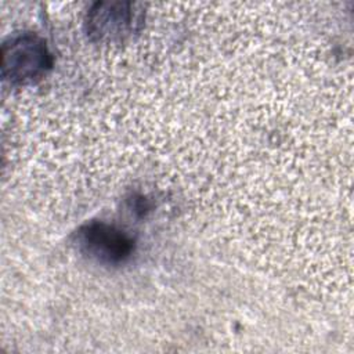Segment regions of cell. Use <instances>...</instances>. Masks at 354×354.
Wrapping results in <instances>:
<instances>
[{
  "instance_id": "obj_1",
  "label": "cell",
  "mask_w": 354,
  "mask_h": 354,
  "mask_svg": "<svg viewBox=\"0 0 354 354\" xmlns=\"http://www.w3.org/2000/svg\"><path fill=\"white\" fill-rule=\"evenodd\" d=\"M53 58L44 40L24 33L6 41L1 48V73L11 84H28L51 68Z\"/></svg>"
},
{
  "instance_id": "obj_2",
  "label": "cell",
  "mask_w": 354,
  "mask_h": 354,
  "mask_svg": "<svg viewBox=\"0 0 354 354\" xmlns=\"http://www.w3.org/2000/svg\"><path fill=\"white\" fill-rule=\"evenodd\" d=\"M76 243L82 253L102 264L123 263L134 250V241L130 235L102 221L82 225L76 232Z\"/></svg>"
},
{
  "instance_id": "obj_3",
  "label": "cell",
  "mask_w": 354,
  "mask_h": 354,
  "mask_svg": "<svg viewBox=\"0 0 354 354\" xmlns=\"http://www.w3.org/2000/svg\"><path fill=\"white\" fill-rule=\"evenodd\" d=\"M142 12L136 4L122 1L95 3L87 15V33L98 41H122L138 32Z\"/></svg>"
}]
</instances>
